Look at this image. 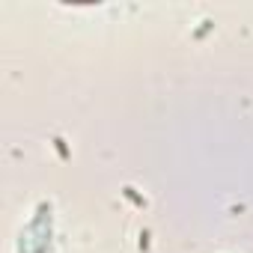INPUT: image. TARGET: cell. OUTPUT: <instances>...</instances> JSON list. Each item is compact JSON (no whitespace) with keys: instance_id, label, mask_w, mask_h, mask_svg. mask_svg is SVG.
I'll return each mask as SVG.
<instances>
[{"instance_id":"6da1fadb","label":"cell","mask_w":253,"mask_h":253,"mask_svg":"<svg viewBox=\"0 0 253 253\" xmlns=\"http://www.w3.org/2000/svg\"><path fill=\"white\" fill-rule=\"evenodd\" d=\"M45 214H51V203H39V209H36V214H33V220H30V232H36V229L42 226Z\"/></svg>"},{"instance_id":"7a4b0ae2","label":"cell","mask_w":253,"mask_h":253,"mask_svg":"<svg viewBox=\"0 0 253 253\" xmlns=\"http://www.w3.org/2000/svg\"><path fill=\"white\" fill-rule=\"evenodd\" d=\"M122 197L128 200L131 206H137V209H146V197H140V194H137L131 185H125V188H122Z\"/></svg>"},{"instance_id":"3957f363","label":"cell","mask_w":253,"mask_h":253,"mask_svg":"<svg viewBox=\"0 0 253 253\" xmlns=\"http://www.w3.org/2000/svg\"><path fill=\"white\" fill-rule=\"evenodd\" d=\"M51 143H54V149H57V155H60L63 161H69V158H72V155H69V146H66V140H63V137H54Z\"/></svg>"},{"instance_id":"277c9868","label":"cell","mask_w":253,"mask_h":253,"mask_svg":"<svg viewBox=\"0 0 253 253\" xmlns=\"http://www.w3.org/2000/svg\"><path fill=\"white\" fill-rule=\"evenodd\" d=\"M149 244H152V232H149V229H143V232H140V250L146 253V250H149Z\"/></svg>"},{"instance_id":"5b68a950","label":"cell","mask_w":253,"mask_h":253,"mask_svg":"<svg viewBox=\"0 0 253 253\" xmlns=\"http://www.w3.org/2000/svg\"><path fill=\"white\" fill-rule=\"evenodd\" d=\"M211 27H214V24H211V21H203V27H200V30H197V33H194V39H203V36H206V33H209V30H211Z\"/></svg>"}]
</instances>
